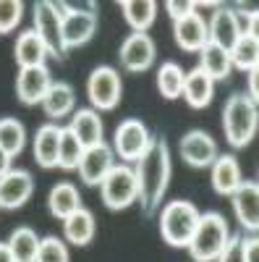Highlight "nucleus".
<instances>
[{
  "label": "nucleus",
  "mask_w": 259,
  "mask_h": 262,
  "mask_svg": "<svg viewBox=\"0 0 259 262\" xmlns=\"http://www.w3.org/2000/svg\"><path fill=\"white\" fill-rule=\"evenodd\" d=\"M170 147L162 137L149 139L147 152L134 163V176H136V189H139V205L144 215H155L162 207V200L170 186Z\"/></svg>",
  "instance_id": "f257e3e1"
},
{
  "label": "nucleus",
  "mask_w": 259,
  "mask_h": 262,
  "mask_svg": "<svg viewBox=\"0 0 259 262\" xmlns=\"http://www.w3.org/2000/svg\"><path fill=\"white\" fill-rule=\"evenodd\" d=\"M178 152H181V158H183V163L186 165H191V168H209L215 160H218V142H215L207 131H202V128H194V131H189V134H183L181 137V142H178Z\"/></svg>",
  "instance_id": "9d476101"
},
{
  "label": "nucleus",
  "mask_w": 259,
  "mask_h": 262,
  "mask_svg": "<svg viewBox=\"0 0 259 262\" xmlns=\"http://www.w3.org/2000/svg\"><path fill=\"white\" fill-rule=\"evenodd\" d=\"M121 74L110 66H97L86 79V97L92 102V111H115L121 102Z\"/></svg>",
  "instance_id": "423d86ee"
},
{
  "label": "nucleus",
  "mask_w": 259,
  "mask_h": 262,
  "mask_svg": "<svg viewBox=\"0 0 259 262\" xmlns=\"http://www.w3.org/2000/svg\"><path fill=\"white\" fill-rule=\"evenodd\" d=\"M60 128L58 123L48 121L37 128L34 134V144H32V152H34V163L45 170H53L58 168V144H60Z\"/></svg>",
  "instance_id": "6ab92c4d"
},
{
  "label": "nucleus",
  "mask_w": 259,
  "mask_h": 262,
  "mask_svg": "<svg viewBox=\"0 0 259 262\" xmlns=\"http://www.w3.org/2000/svg\"><path fill=\"white\" fill-rule=\"evenodd\" d=\"M115 165V155H113V147H107L105 142L97 147L84 149L81 163H79V179L86 186H100L105 181V176L110 173V168Z\"/></svg>",
  "instance_id": "4468645a"
},
{
  "label": "nucleus",
  "mask_w": 259,
  "mask_h": 262,
  "mask_svg": "<svg viewBox=\"0 0 259 262\" xmlns=\"http://www.w3.org/2000/svg\"><path fill=\"white\" fill-rule=\"evenodd\" d=\"M68 131L81 142L84 149L89 147H97L105 142V128H102V118L97 111L92 107H76L74 116H71V123H68Z\"/></svg>",
  "instance_id": "f3484780"
},
{
  "label": "nucleus",
  "mask_w": 259,
  "mask_h": 262,
  "mask_svg": "<svg viewBox=\"0 0 259 262\" xmlns=\"http://www.w3.org/2000/svg\"><path fill=\"white\" fill-rule=\"evenodd\" d=\"M199 210L189 200H173L160 210V236L168 247L186 249L191 242V233L199 223Z\"/></svg>",
  "instance_id": "20e7f679"
},
{
  "label": "nucleus",
  "mask_w": 259,
  "mask_h": 262,
  "mask_svg": "<svg viewBox=\"0 0 259 262\" xmlns=\"http://www.w3.org/2000/svg\"><path fill=\"white\" fill-rule=\"evenodd\" d=\"M230 205L236 212V221L244 231L254 233L259 228V184L256 181H241V186L230 194Z\"/></svg>",
  "instance_id": "2eb2a0df"
},
{
  "label": "nucleus",
  "mask_w": 259,
  "mask_h": 262,
  "mask_svg": "<svg viewBox=\"0 0 259 262\" xmlns=\"http://www.w3.org/2000/svg\"><path fill=\"white\" fill-rule=\"evenodd\" d=\"M34 262H68V247L58 236H48L39 242V252Z\"/></svg>",
  "instance_id": "473e14b6"
},
{
  "label": "nucleus",
  "mask_w": 259,
  "mask_h": 262,
  "mask_svg": "<svg viewBox=\"0 0 259 262\" xmlns=\"http://www.w3.org/2000/svg\"><path fill=\"white\" fill-rule=\"evenodd\" d=\"M13 58L18 63V69H37V66H48L50 53H48L45 42L39 39V34L34 29H24L16 37Z\"/></svg>",
  "instance_id": "aec40b11"
},
{
  "label": "nucleus",
  "mask_w": 259,
  "mask_h": 262,
  "mask_svg": "<svg viewBox=\"0 0 259 262\" xmlns=\"http://www.w3.org/2000/svg\"><path fill=\"white\" fill-rule=\"evenodd\" d=\"M11 155H8V152L3 149V147H0V176H3V173H8L11 170Z\"/></svg>",
  "instance_id": "58836bf2"
},
{
  "label": "nucleus",
  "mask_w": 259,
  "mask_h": 262,
  "mask_svg": "<svg viewBox=\"0 0 259 262\" xmlns=\"http://www.w3.org/2000/svg\"><path fill=\"white\" fill-rule=\"evenodd\" d=\"M244 34V24H241V16L236 13L230 6H215L212 11V18L207 24V39L215 42L218 48L223 50H230L233 42Z\"/></svg>",
  "instance_id": "9b49d317"
},
{
  "label": "nucleus",
  "mask_w": 259,
  "mask_h": 262,
  "mask_svg": "<svg viewBox=\"0 0 259 262\" xmlns=\"http://www.w3.org/2000/svg\"><path fill=\"white\" fill-rule=\"evenodd\" d=\"M79 207H84V205H81V194H79V189L74 184L60 181V184H55L50 189V194H48V210H50L53 217L66 221V217L74 215Z\"/></svg>",
  "instance_id": "393cba45"
},
{
  "label": "nucleus",
  "mask_w": 259,
  "mask_h": 262,
  "mask_svg": "<svg viewBox=\"0 0 259 262\" xmlns=\"http://www.w3.org/2000/svg\"><path fill=\"white\" fill-rule=\"evenodd\" d=\"M97 32V13H68L63 18V42L66 48L86 45Z\"/></svg>",
  "instance_id": "5701e85b"
},
{
  "label": "nucleus",
  "mask_w": 259,
  "mask_h": 262,
  "mask_svg": "<svg viewBox=\"0 0 259 262\" xmlns=\"http://www.w3.org/2000/svg\"><path fill=\"white\" fill-rule=\"evenodd\" d=\"M34 32L45 42V48L53 58H63L68 53L66 42H63V16L55 11L53 0H37L34 3Z\"/></svg>",
  "instance_id": "0eeeda50"
},
{
  "label": "nucleus",
  "mask_w": 259,
  "mask_h": 262,
  "mask_svg": "<svg viewBox=\"0 0 259 262\" xmlns=\"http://www.w3.org/2000/svg\"><path fill=\"white\" fill-rule=\"evenodd\" d=\"M199 69L212 79V81H223L230 76V55L228 50L218 48L215 42H207V45L199 50Z\"/></svg>",
  "instance_id": "cd10ccee"
},
{
  "label": "nucleus",
  "mask_w": 259,
  "mask_h": 262,
  "mask_svg": "<svg viewBox=\"0 0 259 262\" xmlns=\"http://www.w3.org/2000/svg\"><path fill=\"white\" fill-rule=\"evenodd\" d=\"M34 194V179L29 170L11 168L0 176V210H18Z\"/></svg>",
  "instance_id": "f8f14e48"
},
{
  "label": "nucleus",
  "mask_w": 259,
  "mask_h": 262,
  "mask_svg": "<svg viewBox=\"0 0 259 262\" xmlns=\"http://www.w3.org/2000/svg\"><path fill=\"white\" fill-rule=\"evenodd\" d=\"M121 11L131 32H147L157 18V3L155 0H121Z\"/></svg>",
  "instance_id": "bb28decb"
},
{
  "label": "nucleus",
  "mask_w": 259,
  "mask_h": 262,
  "mask_svg": "<svg viewBox=\"0 0 259 262\" xmlns=\"http://www.w3.org/2000/svg\"><path fill=\"white\" fill-rule=\"evenodd\" d=\"M228 55H230V69H239V71H246V74L254 71L256 63H259V34L256 32H244L233 42Z\"/></svg>",
  "instance_id": "a878e982"
},
{
  "label": "nucleus",
  "mask_w": 259,
  "mask_h": 262,
  "mask_svg": "<svg viewBox=\"0 0 259 262\" xmlns=\"http://www.w3.org/2000/svg\"><path fill=\"white\" fill-rule=\"evenodd\" d=\"M84 155L81 142L68 131V126L60 128V144H58V168L63 170H76Z\"/></svg>",
  "instance_id": "2f4dec72"
},
{
  "label": "nucleus",
  "mask_w": 259,
  "mask_h": 262,
  "mask_svg": "<svg viewBox=\"0 0 259 262\" xmlns=\"http://www.w3.org/2000/svg\"><path fill=\"white\" fill-rule=\"evenodd\" d=\"M39 242L42 238L37 236L34 228L29 226H21L16 228L11 236H8V249L13 254V262H34L37 259V252H39Z\"/></svg>",
  "instance_id": "c85d7f7f"
},
{
  "label": "nucleus",
  "mask_w": 259,
  "mask_h": 262,
  "mask_svg": "<svg viewBox=\"0 0 259 262\" xmlns=\"http://www.w3.org/2000/svg\"><path fill=\"white\" fill-rule=\"evenodd\" d=\"M0 262H13V254H11L6 242H0Z\"/></svg>",
  "instance_id": "ea45409f"
},
{
  "label": "nucleus",
  "mask_w": 259,
  "mask_h": 262,
  "mask_svg": "<svg viewBox=\"0 0 259 262\" xmlns=\"http://www.w3.org/2000/svg\"><path fill=\"white\" fill-rule=\"evenodd\" d=\"M259 128V107L249 95L236 92L228 97L223 107V131H225V142L233 149H244L251 144Z\"/></svg>",
  "instance_id": "f03ea898"
},
{
  "label": "nucleus",
  "mask_w": 259,
  "mask_h": 262,
  "mask_svg": "<svg viewBox=\"0 0 259 262\" xmlns=\"http://www.w3.org/2000/svg\"><path fill=\"white\" fill-rule=\"evenodd\" d=\"M165 11H168V16L173 18V24H176V21H181V18H186L189 13L197 11V3H191V0H168Z\"/></svg>",
  "instance_id": "f704fd0d"
},
{
  "label": "nucleus",
  "mask_w": 259,
  "mask_h": 262,
  "mask_svg": "<svg viewBox=\"0 0 259 262\" xmlns=\"http://www.w3.org/2000/svg\"><path fill=\"white\" fill-rule=\"evenodd\" d=\"M241 254H244V262H259V238L256 236H241Z\"/></svg>",
  "instance_id": "e433bc0d"
},
{
  "label": "nucleus",
  "mask_w": 259,
  "mask_h": 262,
  "mask_svg": "<svg viewBox=\"0 0 259 262\" xmlns=\"http://www.w3.org/2000/svg\"><path fill=\"white\" fill-rule=\"evenodd\" d=\"M24 3L21 0H0V34H8L21 24Z\"/></svg>",
  "instance_id": "72a5a7b5"
},
{
  "label": "nucleus",
  "mask_w": 259,
  "mask_h": 262,
  "mask_svg": "<svg viewBox=\"0 0 259 262\" xmlns=\"http://www.w3.org/2000/svg\"><path fill=\"white\" fill-rule=\"evenodd\" d=\"M149 139H152V134H149L147 126L139 118H126L118 123L115 134H113V155L121 158L126 165L136 163L147 152Z\"/></svg>",
  "instance_id": "6e6552de"
},
{
  "label": "nucleus",
  "mask_w": 259,
  "mask_h": 262,
  "mask_svg": "<svg viewBox=\"0 0 259 262\" xmlns=\"http://www.w3.org/2000/svg\"><path fill=\"white\" fill-rule=\"evenodd\" d=\"M100 196L102 205L113 212L128 210L134 202H139V189H136V176L131 165H113L110 173L105 176V181L100 184Z\"/></svg>",
  "instance_id": "39448f33"
},
{
  "label": "nucleus",
  "mask_w": 259,
  "mask_h": 262,
  "mask_svg": "<svg viewBox=\"0 0 259 262\" xmlns=\"http://www.w3.org/2000/svg\"><path fill=\"white\" fill-rule=\"evenodd\" d=\"M42 111L53 123L71 116L76 111V90L68 81H53L45 100H42Z\"/></svg>",
  "instance_id": "412c9836"
},
{
  "label": "nucleus",
  "mask_w": 259,
  "mask_h": 262,
  "mask_svg": "<svg viewBox=\"0 0 259 262\" xmlns=\"http://www.w3.org/2000/svg\"><path fill=\"white\" fill-rule=\"evenodd\" d=\"M228 238H230V228L225 217L220 212H202L186 249L194 262H215L218 254L225 249Z\"/></svg>",
  "instance_id": "7ed1b4c3"
},
{
  "label": "nucleus",
  "mask_w": 259,
  "mask_h": 262,
  "mask_svg": "<svg viewBox=\"0 0 259 262\" xmlns=\"http://www.w3.org/2000/svg\"><path fill=\"white\" fill-rule=\"evenodd\" d=\"M241 181H244V173L233 155H218V160L209 165V184H212L215 194L230 196L241 186Z\"/></svg>",
  "instance_id": "a211bd4d"
},
{
  "label": "nucleus",
  "mask_w": 259,
  "mask_h": 262,
  "mask_svg": "<svg viewBox=\"0 0 259 262\" xmlns=\"http://www.w3.org/2000/svg\"><path fill=\"white\" fill-rule=\"evenodd\" d=\"M215 262H244V254H241V236H239V233L228 238L225 249L218 254V259H215Z\"/></svg>",
  "instance_id": "c9c22d12"
},
{
  "label": "nucleus",
  "mask_w": 259,
  "mask_h": 262,
  "mask_svg": "<svg viewBox=\"0 0 259 262\" xmlns=\"http://www.w3.org/2000/svg\"><path fill=\"white\" fill-rule=\"evenodd\" d=\"M181 97L186 100L189 107H194V111H204V107L212 102V97H215V81L197 66V69H191L186 74Z\"/></svg>",
  "instance_id": "4be33fe9"
},
{
  "label": "nucleus",
  "mask_w": 259,
  "mask_h": 262,
  "mask_svg": "<svg viewBox=\"0 0 259 262\" xmlns=\"http://www.w3.org/2000/svg\"><path fill=\"white\" fill-rule=\"evenodd\" d=\"M183 79H186V71L181 66L176 60H165L157 69V92L165 100H178L183 92Z\"/></svg>",
  "instance_id": "c756f323"
},
{
  "label": "nucleus",
  "mask_w": 259,
  "mask_h": 262,
  "mask_svg": "<svg viewBox=\"0 0 259 262\" xmlns=\"http://www.w3.org/2000/svg\"><path fill=\"white\" fill-rule=\"evenodd\" d=\"M53 84L48 66H37V69H18L16 76V97L21 105H42L48 90Z\"/></svg>",
  "instance_id": "ddd939ff"
},
{
  "label": "nucleus",
  "mask_w": 259,
  "mask_h": 262,
  "mask_svg": "<svg viewBox=\"0 0 259 262\" xmlns=\"http://www.w3.org/2000/svg\"><path fill=\"white\" fill-rule=\"evenodd\" d=\"M173 37H176V45L183 53H199L207 45V21L202 18L199 11L189 13L186 18L173 24Z\"/></svg>",
  "instance_id": "dca6fc26"
},
{
  "label": "nucleus",
  "mask_w": 259,
  "mask_h": 262,
  "mask_svg": "<svg viewBox=\"0 0 259 262\" xmlns=\"http://www.w3.org/2000/svg\"><path fill=\"white\" fill-rule=\"evenodd\" d=\"M0 147L11 158H18L27 147V128L16 118H0Z\"/></svg>",
  "instance_id": "7c9ffc66"
},
{
  "label": "nucleus",
  "mask_w": 259,
  "mask_h": 262,
  "mask_svg": "<svg viewBox=\"0 0 259 262\" xmlns=\"http://www.w3.org/2000/svg\"><path fill=\"white\" fill-rule=\"evenodd\" d=\"M155 58H157L155 39L147 32H131L121 45V53H118V60L128 74H142L147 69H152Z\"/></svg>",
  "instance_id": "1a4fd4ad"
},
{
  "label": "nucleus",
  "mask_w": 259,
  "mask_h": 262,
  "mask_svg": "<svg viewBox=\"0 0 259 262\" xmlns=\"http://www.w3.org/2000/svg\"><path fill=\"white\" fill-rule=\"evenodd\" d=\"M249 97L256 102L259 100V69H254V71H249Z\"/></svg>",
  "instance_id": "4c0bfd02"
},
{
  "label": "nucleus",
  "mask_w": 259,
  "mask_h": 262,
  "mask_svg": "<svg viewBox=\"0 0 259 262\" xmlns=\"http://www.w3.org/2000/svg\"><path fill=\"white\" fill-rule=\"evenodd\" d=\"M95 233H97L95 215L86 207H79L74 215H68L66 221H63V236H66V242L74 244V247H86L95 238Z\"/></svg>",
  "instance_id": "b1692460"
}]
</instances>
